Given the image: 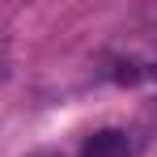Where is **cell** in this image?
Listing matches in <instances>:
<instances>
[{"label": "cell", "mask_w": 157, "mask_h": 157, "mask_svg": "<svg viewBox=\"0 0 157 157\" xmlns=\"http://www.w3.org/2000/svg\"><path fill=\"white\" fill-rule=\"evenodd\" d=\"M110 77L119 81V85H136L144 72H140V64H132V59H128V64H115V72H110Z\"/></svg>", "instance_id": "7a4b0ae2"}, {"label": "cell", "mask_w": 157, "mask_h": 157, "mask_svg": "<svg viewBox=\"0 0 157 157\" xmlns=\"http://www.w3.org/2000/svg\"><path fill=\"white\" fill-rule=\"evenodd\" d=\"M149 77H153V81H157V64H153V68H149Z\"/></svg>", "instance_id": "277c9868"}, {"label": "cell", "mask_w": 157, "mask_h": 157, "mask_svg": "<svg viewBox=\"0 0 157 157\" xmlns=\"http://www.w3.org/2000/svg\"><path fill=\"white\" fill-rule=\"evenodd\" d=\"M128 149H132L128 132H119V128H106V132H94V136L85 140L81 157H128Z\"/></svg>", "instance_id": "6da1fadb"}, {"label": "cell", "mask_w": 157, "mask_h": 157, "mask_svg": "<svg viewBox=\"0 0 157 157\" xmlns=\"http://www.w3.org/2000/svg\"><path fill=\"white\" fill-rule=\"evenodd\" d=\"M4 77H9V68H4V55H0V81H4Z\"/></svg>", "instance_id": "3957f363"}, {"label": "cell", "mask_w": 157, "mask_h": 157, "mask_svg": "<svg viewBox=\"0 0 157 157\" xmlns=\"http://www.w3.org/2000/svg\"><path fill=\"white\" fill-rule=\"evenodd\" d=\"M34 157H59V153H34Z\"/></svg>", "instance_id": "5b68a950"}]
</instances>
